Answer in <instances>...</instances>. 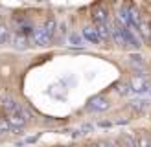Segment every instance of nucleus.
Segmentation results:
<instances>
[{"label": "nucleus", "instance_id": "9", "mask_svg": "<svg viewBox=\"0 0 151 147\" xmlns=\"http://www.w3.org/2000/svg\"><path fill=\"white\" fill-rule=\"evenodd\" d=\"M11 39V33H9V29H7L4 24H0V44H6L7 41Z\"/></svg>", "mask_w": 151, "mask_h": 147}, {"label": "nucleus", "instance_id": "1", "mask_svg": "<svg viewBox=\"0 0 151 147\" xmlns=\"http://www.w3.org/2000/svg\"><path fill=\"white\" fill-rule=\"evenodd\" d=\"M52 37L44 31L42 28H35L32 31V42L33 44H39V46H46V44H50Z\"/></svg>", "mask_w": 151, "mask_h": 147}, {"label": "nucleus", "instance_id": "12", "mask_svg": "<svg viewBox=\"0 0 151 147\" xmlns=\"http://www.w3.org/2000/svg\"><path fill=\"white\" fill-rule=\"evenodd\" d=\"M137 28H140V33L144 35V39H149V37H151V29H149V26L146 24V22L140 20V24H138Z\"/></svg>", "mask_w": 151, "mask_h": 147}, {"label": "nucleus", "instance_id": "6", "mask_svg": "<svg viewBox=\"0 0 151 147\" xmlns=\"http://www.w3.org/2000/svg\"><path fill=\"white\" fill-rule=\"evenodd\" d=\"M92 17L98 24H107V11H105L103 7H96L92 11Z\"/></svg>", "mask_w": 151, "mask_h": 147}, {"label": "nucleus", "instance_id": "14", "mask_svg": "<svg viewBox=\"0 0 151 147\" xmlns=\"http://www.w3.org/2000/svg\"><path fill=\"white\" fill-rule=\"evenodd\" d=\"M68 42L74 44V46H83V39H81L78 33H72V35L68 37Z\"/></svg>", "mask_w": 151, "mask_h": 147}, {"label": "nucleus", "instance_id": "4", "mask_svg": "<svg viewBox=\"0 0 151 147\" xmlns=\"http://www.w3.org/2000/svg\"><path fill=\"white\" fill-rule=\"evenodd\" d=\"M0 105H2V107H4V108L7 110V112L11 114L13 110H15V108L19 107V103L15 101V99L11 98L9 94H0Z\"/></svg>", "mask_w": 151, "mask_h": 147}, {"label": "nucleus", "instance_id": "15", "mask_svg": "<svg viewBox=\"0 0 151 147\" xmlns=\"http://www.w3.org/2000/svg\"><path fill=\"white\" fill-rule=\"evenodd\" d=\"M118 92L120 94H122V96H125V94H129V86H127V85H118Z\"/></svg>", "mask_w": 151, "mask_h": 147}, {"label": "nucleus", "instance_id": "13", "mask_svg": "<svg viewBox=\"0 0 151 147\" xmlns=\"http://www.w3.org/2000/svg\"><path fill=\"white\" fill-rule=\"evenodd\" d=\"M0 132H13V127L9 125V121L0 118Z\"/></svg>", "mask_w": 151, "mask_h": 147}, {"label": "nucleus", "instance_id": "5", "mask_svg": "<svg viewBox=\"0 0 151 147\" xmlns=\"http://www.w3.org/2000/svg\"><path fill=\"white\" fill-rule=\"evenodd\" d=\"M83 37H85L87 41H90V42H94V44H98V42H101L100 41V37H98V31H96V28H85L83 29Z\"/></svg>", "mask_w": 151, "mask_h": 147}, {"label": "nucleus", "instance_id": "10", "mask_svg": "<svg viewBox=\"0 0 151 147\" xmlns=\"http://www.w3.org/2000/svg\"><path fill=\"white\" fill-rule=\"evenodd\" d=\"M134 140H137V147H151V140L146 134H138Z\"/></svg>", "mask_w": 151, "mask_h": 147}, {"label": "nucleus", "instance_id": "7", "mask_svg": "<svg viewBox=\"0 0 151 147\" xmlns=\"http://www.w3.org/2000/svg\"><path fill=\"white\" fill-rule=\"evenodd\" d=\"M96 31H98L100 41H107L109 37H111V28H109V24H98L96 26Z\"/></svg>", "mask_w": 151, "mask_h": 147}, {"label": "nucleus", "instance_id": "11", "mask_svg": "<svg viewBox=\"0 0 151 147\" xmlns=\"http://www.w3.org/2000/svg\"><path fill=\"white\" fill-rule=\"evenodd\" d=\"M42 29H44V31H46V33L52 37V35H54V31H55V20H54V19H48L46 22H44Z\"/></svg>", "mask_w": 151, "mask_h": 147}, {"label": "nucleus", "instance_id": "8", "mask_svg": "<svg viewBox=\"0 0 151 147\" xmlns=\"http://www.w3.org/2000/svg\"><path fill=\"white\" fill-rule=\"evenodd\" d=\"M11 41H13V46L15 48H19V50H24L28 46V39L22 33H17L15 37H11Z\"/></svg>", "mask_w": 151, "mask_h": 147}, {"label": "nucleus", "instance_id": "2", "mask_svg": "<svg viewBox=\"0 0 151 147\" xmlns=\"http://www.w3.org/2000/svg\"><path fill=\"white\" fill-rule=\"evenodd\" d=\"M88 108H90V110H94V112H103V110H107V108H109V99H107V98H103V96H96V98L90 99Z\"/></svg>", "mask_w": 151, "mask_h": 147}, {"label": "nucleus", "instance_id": "3", "mask_svg": "<svg viewBox=\"0 0 151 147\" xmlns=\"http://www.w3.org/2000/svg\"><path fill=\"white\" fill-rule=\"evenodd\" d=\"M147 88H149V85H147V81L142 77V76H134L131 79V90L133 92L142 94V92H147Z\"/></svg>", "mask_w": 151, "mask_h": 147}]
</instances>
